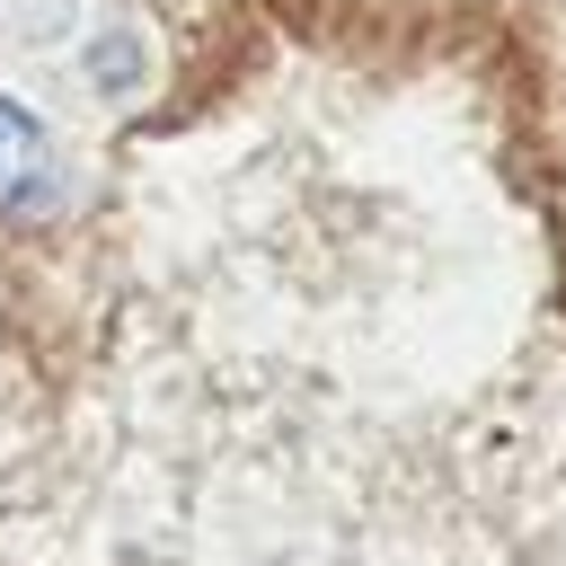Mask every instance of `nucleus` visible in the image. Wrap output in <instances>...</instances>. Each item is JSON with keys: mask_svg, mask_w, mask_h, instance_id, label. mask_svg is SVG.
<instances>
[{"mask_svg": "<svg viewBox=\"0 0 566 566\" xmlns=\"http://www.w3.org/2000/svg\"><path fill=\"white\" fill-rule=\"evenodd\" d=\"M62 203V159H53V133L0 97V212L9 221H35Z\"/></svg>", "mask_w": 566, "mask_h": 566, "instance_id": "obj_1", "label": "nucleus"}]
</instances>
